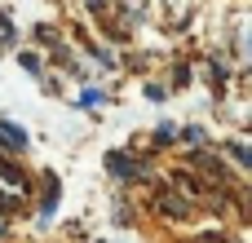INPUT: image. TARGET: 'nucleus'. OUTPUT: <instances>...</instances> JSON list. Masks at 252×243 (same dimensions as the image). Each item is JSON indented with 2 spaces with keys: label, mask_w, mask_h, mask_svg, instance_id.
I'll list each match as a JSON object with an SVG mask.
<instances>
[{
  "label": "nucleus",
  "mask_w": 252,
  "mask_h": 243,
  "mask_svg": "<svg viewBox=\"0 0 252 243\" xmlns=\"http://www.w3.org/2000/svg\"><path fill=\"white\" fill-rule=\"evenodd\" d=\"M106 168H111L120 182H137V173H142V168H137V159H128V155H120V151H111V155H106Z\"/></svg>",
  "instance_id": "f257e3e1"
},
{
  "label": "nucleus",
  "mask_w": 252,
  "mask_h": 243,
  "mask_svg": "<svg viewBox=\"0 0 252 243\" xmlns=\"http://www.w3.org/2000/svg\"><path fill=\"white\" fill-rule=\"evenodd\" d=\"M0 146H4V151H22V146H27V133H22L18 124L0 120Z\"/></svg>",
  "instance_id": "f03ea898"
},
{
  "label": "nucleus",
  "mask_w": 252,
  "mask_h": 243,
  "mask_svg": "<svg viewBox=\"0 0 252 243\" xmlns=\"http://www.w3.org/2000/svg\"><path fill=\"white\" fill-rule=\"evenodd\" d=\"M155 204H159L168 217H186V213H190V204H186V199H177V195H164V199H155Z\"/></svg>",
  "instance_id": "7ed1b4c3"
},
{
  "label": "nucleus",
  "mask_w": 252,
  "mask_h": 243,
  "mask_svg": "<svg viewBox=\"0 0 252 243\" xmlns=\"http://www.w3.org/2000/svg\"><path fill=\"white\" fill-rule=\"evenodd\" d=\"M0 182H9V186H22V173H18L13 164H4V159H0Z\"/></svg>",
  "instance_id": "20e7f679"
},
{
  "label": "nucleus",
  "mask_w": 252,
  "mask_h": 243,
  "mask_svg": "<svg viewBox=\"0 0 252 243\" xmlns=\"http://www.w3.org/2000/svg\"><path fill=\"white\" fill-rule=\"evenodd\" d=\"M230 155H235L239 164H248V168H252V151H248V146H239V142H230Z\"/></svg>",
  "instance_id": "39448f33"
},
{
  "label": "nucleus",
  "mask_w": 252,
  "mask_h": 243,
  "mask_svg": "<svg viewBox=\"0 0 252 243\" xmlns=\"http://www.w3.org/2000/svg\"><path fill=\"white\" fill-rule=\"evenodd\" d=\"M97 102H102V89H89V93L80 97V106H97Z\"/></svg>",
  "instance_id": "423d86ee"
},
{
  "label": "nucleus",
  "mask_w": 252,
  "mask_h": 243,
  "mask_svg": "<svg viewBox=\"0 0 252 243\" xmlns=\"http://www.w3.org/2000/svg\"><path fill=\"white\" fill-rule=\"evenodd\" d=\"M0 44H13V27L9 22H0Z\"/></svg>",
  "instance_id": "0eeeda50"
},
{
  "label": "nucleus",
  "mask_w": 252,
  "mask_h": 243,
  "mask_svg": "<svg viewBox=\"0 0 252 243\" xmlns=\"http://www.w3.org/2000/svg\"><path fill=\"white\" fill-rule=\"evenodd\" d=\"M9 208H18V199L13 195H0V213H9Z\"/></svg>",
  "instance_id": "6e6552de"
},
{
  "label": "nucleus",
  "mask_w": 252,
  "mask_h": 243,
  "mask_svg": "<svg viewBox=\"0 0 252 243\" xmlns=\"http://www.w3.org/2000/svg\"><path fill=\"white\" fill-rule=\"evenodd\" d=\"M0 235H4V221H0Z\"/></svg>",
  "instance_id": "1a4fd4ad"
}]
</instances>
